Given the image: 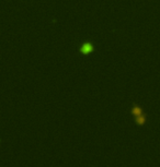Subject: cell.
I'll return each instance as SVG.
<instances>
[{
    "label": "cell",
    "mask_w": 160,
    "mask_h": 167,
    "mask_svg": "<svg viewBox=\"0 0 160 167\" xmlns=\"http://www.w3.org/2000/svg\"><path fill=\"white\" fill-rule=\"evenodd\" d=\"M79 51L81 55H90L94 51V46L91 42H85L83 44L80 46L79 48Z\"/></svg>",
    "instance_id": "cell-1"
},
{
    "label": "cell",
    "mask_w": 160,
    "mask_h": 167,
    "mask_svg": "<svg viewBox=\"0 0 160 167\" xmlns=\"http://www.w3.org/2000/svg\"><path fill=\"white\" fill-rule=\"evenodd\" d=\"M130 113H132V115H134L135 117L139 116V115H143L144 114V111H143V108L139 106V105L137 104H133V106H132V109H130Z\"/></svg>",
    "instance_id": "cell-2"
},
{
    "label": "cell",
    "mask_w": 160,
    "mask_h": 167,
    "mask_svg": "<svg viewBox=\"0 0 160 167\" xmlns=\"http://www.w3.org/2000/svg\"><path fill=\"white\" fill-rule=\"evenodd\" d=\"M146 120H147V116H146L145 113L143 114V115H139V116L135 117V123H136V125H138V126L145 125Z\"/></svg>",
    "instance_id": "cell-3"
}]
</instances>
